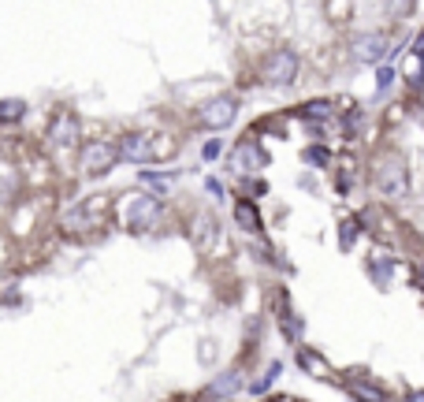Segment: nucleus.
I'll use <instances>...</instances> for the list:
<instances>
[{"mask_svg":"<svg viewBox=\"0 0 424 402\" xmlns=\"http://www.w3.org/2000/svg\"><path fill=\"white\" fill-rule=\"evenodd\" d=\"M294 75H298V56L290 53V49L272 53L268 60H264V68H261V79L268 86H275V89H287L290 82H294Z\"/></svg>","mask_w":424,"mask_h":402,"instance_id":"f257e3e1","label":"nucleus"},{"mask_svg":"<svg viewBox=\"0 0 424 402\" xmlns=\"http://www.w3.org/2000/svg\"><path fill=\"white\" fill-rule=\"evenodd\" d=\"M376 187H380L383 194H387V198H402L406 187H409L402 161H394V157L383 161V164H380V172H376Z\"/></svg>","mask_w":424,"mask_h":402,"instance_id":"f03ea898","label":"nucleus"},{"mask_svg":"<svg viewBox=\"0 0 424 402\" xmlns=\"http://www.w3.org/2000/svg\"><path fill=\"white\" fill-rule=\"evenodd\" d=\"M116 157H119V149L112 142H94V146H86V153H82V168L89 175H104L116 164Z\"/></svg>","mask_w":424,"mask_h":402,"instance_id":"7ed1b4c3","label":"nucleus"},{"mask_svg":"<svg viewBox=\"0 0 424 402\" xmlns=\"http://www.w3.org/2000/svg\"><path fill=\"white\" fill-rule=\"evenodd\" d=\"M350 53L361 63H376L383 53H387V34H357L350 42Z\"/></svg>","mask_w":424,"mask_h":402,"instance_id":"20e7f679","label":"nucleus"},{"mask_svg":"<svg viewBox=\"0 0 424 402\" xmlns=\"http://www.w3.org/2000/svg\"><path fill=\"white\" fill-rule=\"evenodd\" d=\"M235 112H238L235 97H216V101H208V105L201 108V123L212 127V131H220V127H227L235 120Z\"/></svg>","mask_w":424,"mask_h":402,"instance_id":"39448f33","label":"nucleus"},{"mask_svg":"<svg viewBox=\"0 0 424 402\" xmlns=\"http://www.w3.org/2000/svg\"><path fill=\"white\" fill-rule=\"evenodd\" d=\"M49 138H52V146H63V149L78 146V120H75L71 112L56 115V120H52V127H49Z\"/></svg>","mask_w":424,"mask_h":402,"instance_id":"423d86ee","label":"nucleus"},{"mask_svg":"<svg viewBox=\"0 0 424 402\" xmlns=\"http://www.w3.org/2000/svg\"><path fill=\"white\" fill-rule=\"evenodd\" d=\"M156 213H161V205H156L153 198H135V201H130L127 220H130V227H145V224H153Z\"/></svg>","mask_w":424,"mask_h":402,"instance_id":"0eeeda50","label":"nucleus"},{"mask_svg":"<svg viewBox=\"0 0 424 402\" xmlns=\"http://www.w3.org/2000/svg\"><path fill=\"white\" fill-rule=\"evenodd\" d=\"M119 157H127V161H145V157H149V138H145V134H127L123 146H119Z\"/></svg>","mask_w":424,"mask_h":402,"instance_id":"6e6552de","label":"nucleus"},{"mask_svg":"<svg viewBox=\"0 0 424 402\" xmlns=\"http://www.w3.org/2000/svg\"><path fill=\"white\" fill-rule=\"evenodd\" d=\"M238 387H242V372H223L216 384L212 387H205V398H223V395H231V391H238Z\"/></svg>","mask_w":424,"mask_h":402,"instance_id":"1a4fd4ad","label":"nucleus"},{"mask_svg":"<svg viewBox=\"0 0 424 402\" xmlns=\"http://www.w3.org/2000/svg\"><path fill=\"white\" fill-rule=\"evenodd\" d=\"M235 216H238V224H242L246 231H261V216H257V209L249 201H238L235 205Z\"/></svg>","mask_w":424,"mask_h":402,"instance_id":"9d476101","label":"nucleus"},{"mask_svg":"<svg viewBox=\"0 0 424 402\" xmlns=\"http://www.w3.org/2000/svg\"><path fill=\"white\" fill-rule=\"evenodd\" d=\"M212 235H216V220H212V216H197L194 220V239L197 242H208Z\"/></svg>","mask_w":424,"mask_h":402,"instance_id":"9b49d317","label":"nucleus"},{"mask_svg":"<svg viewBox=\"0 0 424 402\" xmlns=\"http://www.w3.org/2000/svg\"><path fill=\"white\" fill-rule=\"evenodd\" d=\"M328 112H331V101H309V105L301 108V115H306V120H324Z\"/></svg>","mask_w":424,"mask_h":402,"instance_id":"f8f14e48","label":"nucleus"},{"mask_svg":"<svg viewBox=\"0 0 424 402\" xmlns=\"http://www.w3.org/2000/svg\"><path fill=\"white\" fill-rule=\"evenodd\" d=\"M19 115H26L23 101H0V120H19Z\"/></svg>","mask_w":424,"mask_h":402,"instance_id":"ddd939ff","label":"nucleus"},{"mask_svg":"<svg viewBox=\"0 0 424 402\" xmlns=\"http://www.w3.org/2000/svg\"><path fill=\"white\" fill-rule=\"evenodd\" d=\"M298 361H301V369H309V372H328V365L313 354V350H301V358H298Z\"/></svg>","mask_w":424,"mask_h":402,"instance_id":"4468645a","label":"nucleus"},{"mask_svg":"<svg viewBox=\"0 0 424 402\" xmlns=\"http://www.w3.org/2000/svg\"><path fill=\"white\" fill-rule=\"evenodd\" d=\"M238 153H242V161H246V164H254V168L264 164V153L254 149V142H242V149H238Z\"/></svg>","mask_w":424,"mask_h":402,"instance_id":"2eb2a0df","label":"nucleus"},{"mask_svg":"<svg viewBox=\"0 0 424 402\" xmlns=\"http://www.w3.org/2000/svg\"><path fill=\"white\" fill-rule=\"evenodd\" d=\"M350 391L361 398V402H383V395L376 391V387H357V384H350Z\"/></svg>","mask_w":424,"mask_h":402,"instance_id":"dca6fc26","label":"nucleus"},{"mask_svg":"<svg viewBox=\"0 0 424 402\" xmlns=\"http://www.w3.org/2000/svg\"><path fill=\"white\" fill-rule=\"evenodd\" d=\"M354 231H357V220H347V224H342V250L354 242Z\"/></svg>","mask_w":424,"mask_h":402,"instance_id":"f3484780","label":"nucleus"},{"mask_svg":"<svg viewBox=\"0 0 424 402\" xmlns=\"http://www.w3.org/2000/svg\"><path fill=\"white\" fill-rule=\"evenodd\" d=\"M376 82H380V89H383V86H391V82H394V68H380Z\"/></svg>","mask_w":424,"mask_h":402,"instance_id":"a211bd4d","label":"nucleus"},{"mask_svg":"<svg viewBox=\"0 0 424 402\" xmlns=\"http://www.w3.org/2000/svg\"><path fill=\"white\" fill-rule=\"evenodd\" d=\"M201 153H205V161H216V157H220V142H208Z\"/></svg>","mask_w":424,"mask_h":402,"instance_id":"6ab92c4d","label":"nucleus"},{"mask_svg":"<svg viewBox=\"0 0 424 402\" xmlns=\"http://www.w3.org/2000/svg\"><path fill=\"white\" fill-rule=\"evenodd\" d=\"M306 157H309L313 164H324V161H328V153H324V149H309V153H306Z\"/></svg>","mask_w":424,"mask_h":402,"instance_id":"aec40b11","label":"nucleus"},{"mask_svg":"<svg viewBox=\"0 0 424 402\" xmlns=\"http://www.w3.org/2000/svg\"><path fill=\"white\" fill-rule=\"evenodd\" d=\"M417 402H424V395H417Z\"/></svg>","mask_w":424,"mask_h":402,"instance_id":"412c9836","label":"nucleus"}]
</instances>
